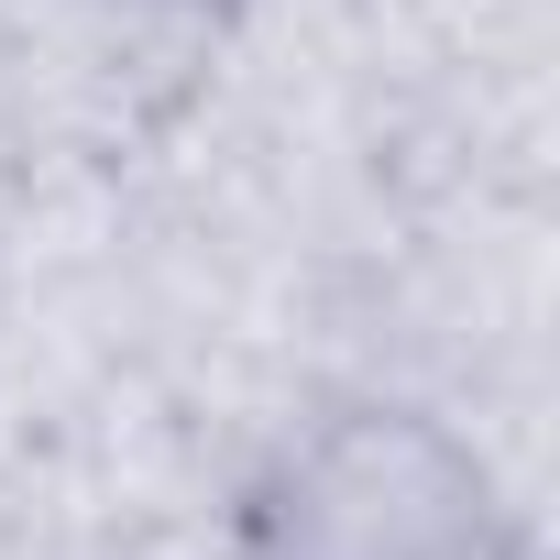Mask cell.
<instances>
[{
    "label": "cell",
    "instance_id": "1",
    "mask_svg": "<svg viewBox=\"0 0 560 560\" xmlns=\"http://www.w3.org/2000/svg\"><path fill=\"white\" fill-rule=\"evenodd\" d=\"M242 560H538L505 483L429 407H330L242 494Z\"/></svg>",
    "mask_w": 560,
    "mask_h": 560
}]
</instances>
